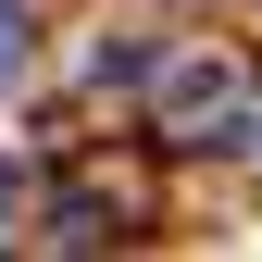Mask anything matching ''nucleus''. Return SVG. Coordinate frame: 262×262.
I'll return each mask as SVG.
<instances>
[{
    "label": "nucleus",
    "mask_w": 262,
    "mask_h": 262,
    "mask_svg": "<svg viewBox=\"0 0 262 262\" xmlns=\"http://www.w3.org/2000/svg\"><path fill=\"white\" fill-rule=\"evenodd\" d=\"M162 138L175 150H250L262 125H250L237 62H162Z\"/></svg>",
    "instance_id": "f257e3e1"
},
{
    "label": "nucleus",
    "mask_w": 262,
    "mask_h": 262,
    "mask_svg": "<svg viewBox=\"0 0 262 262\" xmlns=\"http://www.w3.org/2000/svg\"><path fill=\"white\" fill-rule=\"evenodd\" d=\"M13 75H25V13L0 0V88H13Z\"/></svg>",
    "instance_id": "f03ea898"
},
{
    "label": "nucleus",
    "mask_w": 262,
    "mask_h": 262,
    "mask_svg": "<svg viewBox=\"0 0 262 262\" xmlns=\"http://www.w3.org/2000/svg\"><path fill=\"white\" fill-rule=\"evenodd\" d=\"M0 187H13V175H0Z\"/></svg>",
    "instance_id": "7ed1b4c3"
}]
</instances>
